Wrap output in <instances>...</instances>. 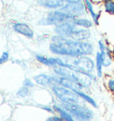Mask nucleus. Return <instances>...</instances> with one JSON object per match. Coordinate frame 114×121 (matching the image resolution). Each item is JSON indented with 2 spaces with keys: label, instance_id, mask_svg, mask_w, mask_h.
I'll return each instance as SVG.
<instances>
[{
  "label": "nucleus",
  "instance_id": "bb28decb",
  "mask_svg": "<svg viewBox=\"0 0 114 121\" xmlns=\"http://www.w3.org/2000/svg\"><path fill=\"white\" fill-rule=\"evenodd\" d=\"M111 55H112V58H113V60H114V45L111 47Z\"/></svg>",
  "mask_w": 114,
  "mask_h": 121
},
{
  "label": "nucleus",
  "instance_id": "f3484780",
  "mask_svg": "<svg viewBox=\"0 0 114 121\" xmlns=\"http://www.w3.org/2000/svg\"><path fill=\"white\" fill-rule=\"evenodd\" d=\"M76 93H77V95L80 97V99L84 100L86 102L89 103L90 105H92L93 107H95V108L97 107V103H96V102L95 101V99L92 98L91 96L88 95V94H86L84 91H76Z\"/></svg>",
  "mask_w": 114,
  "mask_h": 121
},
{
  "label": "nucleus",
  "instance_id": "5701e85b",
  "mask_svg": "<svg viewBox=\"0 0 114 121\" xmlns=\"http://www.w3.org/2000/svg\"><path fill=\"white\" fill-rule=\"evenodd\" d=\"M46 121H64L60 116H52V117H48Z\"/></svg>",
  "mask_w": 114,
  "mask_h": 121
},
{
  "label": "nucleus",
  "instance_id": "4be33fe9",
  "mask_svg": "<svg viewBox=\"0 0 114 121\" xmlns=\"http://www.w3.org/2000/svg\"><path fill=\"white\" fill-rule=\"evenodd\" d=\"M22 86L31 89V88H33V87L35 86V84H34V82L31 79V78H25L22 82Z\"/></svg>",
  "mask_w": 114,
  "mask_h": 121
},
{
  "label": "nucleus",
  "instance_id": "f257e3e1",
  "mask_svg": "<svg viewBox=\"0 0 114 121\" xmlns=\"http://www.w3.org/2000/svg\"><path fill=\"white\" fill-rule=\"evenodd\" d=\"M49 51L59 57L90 56L95 46L89 41H78L54 34L51 37Z\"/></svg>",
  "mask_w": 114,
  "mask_h": 121
},
{
  "label": "nucleus",
  "instance_id": "4468645a",
  "mask_svg": "<svg viewBox=\"0 0 114 121\" xmlns=\"http://www.w3.org/2000/svg\"><path fill=\"white\" fill-rule=\"evenodd\" d=\"M76 26L80 27V28H84V29H91L94 26V22L91 19L88 18L87 16H83V17H77L76 19L71 21Z\"/></svg>",
  "mask_w": 114,
  "mask_h": 121
},
{
  "label": "nucleus",
  "instance_id": "f03ea898",
  "mask_svg": "<svg viewBox=\"0 0 114 121\" xmlns=\"http://www.w3.org/2000/svg\"><path fill=\"white\" fill-rule=\"evenodd\" d=\"M53 32L55 35L78 41H88L92 37V32L89 29L78 27L72 22H66L54 26Z\"/></svg>",
  "mask_w": 114,
  "mask_h": 121
},
{
  "label": "nucleus",
  "instance_id": "cd10ccee",
  "mask_svg": "<svg viewBox=\"0 0 114 121\" xmlns=\"http://www.w3.org/2000/svg\"><path fill=\"white\" fill-rule=\"evenodd\" d=\"M108 1H111V0H101V2H102V4H103V3H106V2H108Z\"/></svg>",
  "mask_w": 114,
  "mask_h": 121
},
{
  "label": "nucleus",
  "instance_id": "393cba45",
  "mask_svg": "<svg viewBox=\"0 0 114 121\" xmlns=\"http://www.w3.org/2000/svg\"><path fill=\"white\" fill-rule=\"evenodd\" d=\"M42 109H43V110H47L48 112H53V111H54L53 108H49V107H46V106H43V107H42Z\"/></svg>",
  "mask_w": 114,
  "mask_h": 121
},
{
  "label": "nucleus",
  "instance_id": "2eb2a0df",
  "mask_svg": "<svg viewBox=\"0 0 114 121\" xmlns=\"http://www.w3.org/2000/svg\"><path fill=\"white\" fill-rule=\"evenodd\" d=\"M95 70H96V76L97 78H103V56L100 52H96L95 53Z\"/></svg>",
  "mask_w": 114,
  "mask_h": 121
},
{
  "label": "nucleus",
  "instance_id": "c85d7f7f",
  "mask_svg": "<svg viewBox=\"0 0 114 121\" xmlns=\"http://www.w3.org/2000/svg\"><path fill=\"white\" fill-rule=\"evenodd\" d=\"M113 71H114V64H113Z\"/></svg>",
  "mask_w": 114,
  "mask_h": 121
},
{
  "label": "nucleus",
  "instance_id": "423d86ee",
  "mask_svg": "<svg viewBox=\"0 0 114 121\" xmlns=\"http://www.w3.org/2000/svg\"><path fill=\"white\" fill-rule=\"evenodd\" d=\"M61 106L70 114L76 121H91L94 113L89 108L79 103H61Z\"/></svg>",
  "mask_w": 114,
  "mask_h": 121
},
{
  "label": "nucleus",
  "instance_id": "9d476101",
  "mask_svg": "<svg viewBox=\"0 0 114 121\" xmlns=\"http://www.w3.org/2000/svg\"><path fill=\"white\" fill-rule=\"evenodd\" d=\"M34 81L36 84L44 87H51L56 85V75H48L41 73L34 77Z\"/></svg>",
  "mask_w": 114,
  "mask_h": 121
},
{
  "label": "nucleus",
  "instance_id": "7c9ffc66",
  "mask_svg": "<svg viewBox=\"0 0 114 121\" xmlns=\"http://www.w3.org/2000/svg\"><path fill=\"white\" fill-rule=\"evenodd\" d=\"M113 99H114V95H113Z\"/></svg>",
  "mask_w": 114,
  "mask_h": 121
},
{
  "label": "nucleus",
  "instance_id": "9b49d317",
  "mask_svg": "<svg viewBox=\"0 0 114 121\" xmlns=\"http://www.w3.org/2000/svg\"><path fill=\"white\" fill-rule=\"evenodd\" d=\"M84 3H85L86 8H87L88 15L90 16V19L93 21L94 24H98L99 19L101 17V13H100V10L97 7L100 5L95 4L91 0H84Z\"/></svg>",
  "mask_w": 114,
  "mask_h": 121
},
{
  "label": "nucleus",
  "instance_id": "412c9836",
  "mask_svg": "<svg viewBox=\"0 0 114 121\" xmlns=\"http://www.w3.org/2000/svg\"><path fill=\"white\" fill-rule=\"evenodd\" d=\"M10 59V53L7 51H4L0 55V65H3L4 63L7 62Z\"/></svg>",
  "mask_w": 114,
  "mask_h": 121
},
{
  "label": "nucleus",
  "instance_id": "6e6552de",
  "mask_svg": "<svg viewBox=\"0 0 114 121\" xmlns=\"http://www.w3.org/2000/svg\"><path fill=\"white\" fill-rule=\"evenodd\" d=\"M61 10L65 13H68L70 14L74 15L76 17H83L88 15V12H87V8L84 1L64 4V5L61 8Z\"/></svg>",
  "mask_w": 114,
  "mask_h": 121
},
{
  "label": "nucleus",
  "instance_id": "a878e982",
  "mask_svg": "<svg viewBox=\"0 0 114 121\" xmlns=\"http://www.w3.org/2000/svg\"><path fill=\"white\" fill-rule=\"evenodd\" d=\"M91 1L95 4H99V5H101V4H102V2H101V0H91Z\"/></svg>",
  "mask_w": 114,
  "mask_h": 121
},
{
  "label": "nucleus",
  "instance_id": "0eeeda50",
  "mask_svg": "<svg viewBox=\"0 0 114 121\" xmlns=\"http://www.w3.org/2000/svg\"><path fill=\"white\" fill-rule=\"evenodd\" d=\"M53 95L61 103H79L80 97L76 92L68 89L59 85H55L50 87Z\"/></svg>",
  "mask_w": 114,
  "mask_h": 121
},
{
  "label": "nucleus",
  "instance_id": "c756f323",
  "mask_svg": "<svg viewBox=\"0 0 114 121\" xmlns=\"http://www.w3.org/2000/svg\"><path fill=\"white\" fill-rule=\"evenodd\" d=\"M37 1H40V0H37Z\"/></svg>",
  "mask_w": 114,
  "mask_h": 121
},
{
  "label": "nucleus",
  "instance_id": "b1692460",
  "mask_svg": "<svg viewBox=\"0 0 114 121\" xmlns=\"http://www.w3.org/2000/svg\"><path fill=\"white\" fill-rule=\"evenodd\" d=\"M64 4H68V3H77V2H81L84 0H61Z\"/></svg>",
  "mask_w": 114,
  "mask_h": 121
},
{
  "label": "nucleus",
  "instance_id": "7ed1b4c3",
  "mask_svg": "<svg viewBox=\"0 0 114 121\" xmlns=\"http://www.w3.org/2000/svg\"><path fill=\"white\" fill-rule=\"evenodd\" d=\"M53 72L54 75L58 77H64L72 79L73 81L79 84L83 89H88L92 86L94 81L97 80V76L93 73H85V72L76 71L63 67H55L53 68Z\"/></svg>",
  "mask_w": 114,
  "mask_h": 121
},
{
  "label": "nucleus",
  "instance_id": "a211bd4d",
  "mask_svg": "<svg viewBox=\"0 0 114 121\" xmlns=\"http://www.w3.org/2000/svg\"><path fill=\"white\" fill-rule=\"evenodd\" d=\"M102 8L105 13L114 16V0L108 1L106 3H103L102 4Z\"/></svg>",
  "mask_w": 114,
  "mask_h": 121
},
{
  "label": "nucleus",
  "instance_id": "f8f14e48",
  "mask_svg": "<svg viewBox=\"0 0 114 121\" xmlns=\"http://www.w3.org/2000/svg\"><path fill=\"white\" fill-rule=\"evenodd\" d=\"M56 85L61 86L63 87H66L68 89L74 91H83V87L80 86L79 84H78L77 82L73 81L70 78H64V77H58L56 76Z\"/></svg>",
  "mask_w": 114,
  "mask_h": 121
},
{
  "label": "nucleus",
  "instance_id": "ddd939ff",
  "mask_svg": "<svg viewBox=\"0 0 114 121\" xmlns=\"http://www.w3.org/2000/svg\"><path fill=\"white\" fill-rule=\"evenodd\" d=\"M37 3L40 7L47 9L49 11L59 10L64 5V3L61 0H40L37 1Z\"/></svg>",
  "mask_w": 114,
  "mask_h": 121
},
{
  "label": "nucleus",
  "instance_id": "20e7f679",
  "mask_svg": "<svg viewBox=\"0 0 114 121\" xmlns=\"http://www.w3.org/2000/svg\"><path fill=\"white\" fill-rule=\"evenodd\" d=\"M65 62V68L76 71L93 73L95 69V60L90 56L62 57Z\"/></svg>",
  "mask_w": 114,
  "mask_h": 121
},
{
  "label": "nucleus",
  "instance_id": "aec40b11",
  "mask_svg": "<svg viewBox=\"0 0 114 121\" xmlns=\"http://www.w3.org/2000/svg\"><path fill=\"white\" fill-rule=\"evenodd\" d=\"M105 86L108 91H110V93L114 94V77H110L107 78L105 80Z\"/></svg>",
  "mask_w": 114,
  "mask_h": 121
},
{
  "label": "nucleus",
  "instance_id": "6ab92c4d",
  "mask_svg": "<svg viewBox=\"0 0 114 121\" xmlns=\"http://www.w3.org/2000/svg\"><path fill=\"white\" fill-rule=\"evenodd\" d=\"M30 95H31V89L26 86H23L16 93V95L20 98H26Z\"/></svg>",
  "mask_w": 114,
  "mask_h": 121
},
{
  "label": "nucleus",
  "instance_id": "dca6fc26",
  "mask_svg": "<svg viewBox=\"0 0 114 121\" xmlns=\"http://www.w3.org/2000/svg\"><path fill=\"white\" fill-rule=\"evenodd\" d=\"M53 109L55 112H57V113L59 114V116H60L64 121H76L75 118L69 113L67 110H65L64 109L61 107V104H60V105H57V104L53 105Z\"/></svg>",
  "mask_w": 114,
  "mask_h": 121
},
{
  "label": "nucleus",
  "instance_id": "1a4fd4ad",
  "mask_svg": "<svg viewBox=\"0 0 114 121\" xmlns=\"http://www.w3.org/2000/svg\"><path fill=\"white\" fill-rule=\"evenodd\" d=\"M12 29L14 32L22 35L27 38H30V39H32L35 36V32L33 29L28 23L23 22H13L12 23Z\"/></svg>",
  "mask_w": 114,
  "mask_h": 121
},
{
  "label": "nucleus",
  "instance_id": "39448f33",
  "mask_svg": "<svg viewBox=\"0 0 114 121\" xmlns=\"http://www.w3.org/2000/svg\"><path fill=\"white\" fill-rule=\"evenodd\" d=\"M77 17L72 14H70L68 13L59 10H53L49 11L46 13V16L42 17L41 19L38 20V24L40 26H56L58 24H61L66 22H71Z\"/></svg>",
  "mask_w": 114,
  "mask_h": 121
}]
</instances>
